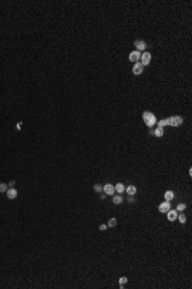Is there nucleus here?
<instances>
[{
  "label": "nucleus",
  "instance_id": "obj_1",
  "mask_svg": "<svg viewBox=\"0 0 192 289\" xmlns=\"http://www.w3.org/2000/svg\"><path fill=\"white\" fill-rule=\"evenodd\" d=\"M142 118H144V121L146 122V125L149 126V127H152V126L156 123V117L151 113V112H147V111L144 112V113H142Z\"/></svg>",
  "mask_w": 192,
  "mask_h": 289
},
{
  "label": "nucleus",
  "instance_id": "obj_2",
  "mask_svg": "<svg viewBox=\"0 0 192 289\" xmlns=\"http://www.w3.org/2000/svg\"><path fill=\"white\" fill-rule=\"evenodd\" d=\"M182 122H183V120H182V117H179V116H173V117H169V118H166L165 120V123L166 125H169V126H179V125H182Z\"/></svg>",
  "mask_w": 192,
  "mask_h": 289
},
{
  "label": "nucleus",
  "instance_id": "obj_3",
  "mask_svg": "<svg viewBox=\"0 0 192 289\" xmlns=\"http://www.w3.org/2000/svg\"><path fill=\"white\" fill-rule=\"evenodd\" d=\"M141 64L142 66H147L150 64V62H151V54L147 53V51H144V54H141Z\"/></svg>",
  "mask_w": 192,
  "mask_h": 289
},
{
  "label": "nucleus",
  "instance_id": "obj_4",
  "mask_svg": "<svg viewBox=\"0 0 192 289\" xmlns=\"http://www.w3.org/2000/svg\"><path fill=\"white\" fill-rule=\"evenodd\" d=\"M103 189H104V193H105L106 195H114V193H115V189L111 184H105V185L103 186Z\"/></svg>",
  "mask_w": 192,
  "mask_h": 289
},
{
  "label": "nucleus",
  "instance_id": "obj_5",
  "mask_svg": "<svg viewBox=\"0 0 192 289\" xmlns=\"http://www.w3.org/2000/svg\"><path fill=\"white\" fill-rule=\"evenodd\" d=\"M169 210H171V204H169V202H163L159 204V211L161 212V213H166Z\"/></svg>",
  "mask_w": 192,
  "mask_h": 289
},
{
  "label": "nucleus",
  "instance_id": "obj_6",
  "mask_svg": "<svg viewBox=\"0 0 192 289\" xmlns=\"http://www.w3.org/2000/svg\"><path fill=\"white\" fill-rule=\"evenodd\" d=\"M142 71H144V66H142L141 63H134V66L132 68L133 75H141Z\"/></svg>",
  "mask_w": 192,
  "mask_h": 289
},
{
  "label": "nucleus",
  "instance_id": "obj_7",
  "mask_svg": "<svg viewBox=\"0 0 192 289\" xmlns=\"http://www.w3.org/2000/svg\"><path fill=\"white\" fill-rule=\"evenodd\" d=\"M140 58H141V53H140L138 50H134V51H132V53L130 54V60L131 62H138L140 60Z\"/></svg>",
  "mask_w": 192,
  "mask_h": 289
},
{
  "label": "nucleus",
  "instance_id": "obj_8",
  "mask_svg": "<svg viewBox=\"0 0 192 289\" xmlns=\"http://www.w3.org/2000/svg\"><path fill=\"white\" fill-rule=\"evenodd\" d=\"M134 45H136V49L138 51H144L145 49H146V43H145L144 40H137L136 43H134Z\"/></svg>",
  "mask_w": 192,
  "mask_h": 289
},
{
  "label": "nucleus",
  "instance_id": "obj_9",
  "mask_svg": "<svg viewBox=\"0 0 192 289\" xmlns=\"http://www.w3.org/2000/svg\"><path fill=\"white\" fill-rule=\"evenodd\" d=\"M7 195H8V198H9V199H15V198H17V195H18L17 189H14V188L8 189V190H7Z\"/></svg>",
  "mask_w": 192,
  "mask_h": 289
},
{
  "label": "nucleus",
  "instance_id": "obj_10",
  "mask_svg": "<svg viewBox=\"0 0 192 289\" xmlns=\"http://www.w3.org/2000/svg\"><path fill=\"white\" fill-rule=\"evenodd\" d=\"M166 213H168V220L169 221H174V220L177 219V216H178V213H177V211L175 210H169Z\"/></svg>",
  "mask_w": 192,
  "mask_h": 289
},
{
  "label": "nucleus",
  "instance_id": "obj_11",
  "mask_svg": "<svg viewBox=\"0 0 192 289\" xmlns=\"http://www.w3.org/2000/svg\"><path fill=\"white\" fill-rule=\"evenodd\" d=\"M126 192H127V194L130 195V197H133V195L137 193V189H136V186L134 185H130V186H127Z\"/></svg>",
  "mask_w": 192,
  "mask_h": 289
},
{
  "label": "nucleus",
  "instance_id": "obj_12",
  "mask_svg": "<svg viewBox=\"0 0 192 289\" xmlns=\"http://www.w3.org/2000/svg\"><path fill=\"white\" fill-rule=\"evenodd\" d=\"M164 198H165V200L166 202H171V200L174 198V192H172V190H166L165 192V194H164Z\"/></svg>",
  "mask_w": 192,
  "mask_h": 289
},
{
  "label": "nucleus",
  "instance_id": "obj_13",
  "mask_svg": "<svg viewBox=\"0 0 192 289\" xmlns=\"http://www.w3.org/2000/svg\"><path fill=\"white\" fill-rule=\"evenodd\" d=\"M152 134L155 135V136H158V137L163 136V135H164V130H163V127H159V126H158V127L155 129V131H154Z\"/></svg>",
  "mask_w": 192,
  "mask_h": 289
},
{
  "label": "nucleus",
  "instance_id": "obj_14",
  "mask_svg": "<svg viewBox=\"0 0 192 289\" xmlns=\"http://www.w3.org/2000/svg\"><path fill=\"white\" fill-rule=\"evenodd\" d=\"M114 189H115V192H118V193H123V192L126 190L124 185H123V184H120V183H118L117 185L114 186Z\"/></svg>",
  "mask_w": 192,
  "mask_h": 289
},
{
  "label": "nucleus",
  "instance_id": "obj_15",
  "mask_svg": "<svg viewBox=\"0 0 192 289\" xmlns=\"http://www.w3.org/2000/svg\"><path fill=\"white\" fill-rule=\"evenodd\" d=\"M123 200V198L120 195H113V203L114 204H120Z\"/></svg>",
  "mask_w": 192,
  "mask_h": 289
},
{
  "label": "nucleus",
  "instance_id": "obj_16",
  "mask_svg": "<svg viewBox=\"0 0 192 289\" xmlns=\"http://www.w3.org/2000/svg\"><path fill=\"white\" fill-rule=\"evenodd\" d=\"M117 224H118V222H117V219H114V217H113V219L109 220L108 226H109V227H114V226H117Z\"/></svg>",
  "mask_w": 192,
  "mask_h": 289
},
{
  "label": "nucleus",
  "instance_id": "obj_17",
  "mask_svg": "<svg viewBox=\"0 0 192 289\" xmlns=\"http://www.w3.org/2000/svg\"><path fill=\"white\" fill-rule=\"evenodd\" d=\"M7 190H8V185H7V184H4V183L0 184V193H7Z\"/></svg>",
  "mask_w": 192,
  "mask_h": 289
},
{
  "label": "nucleus",
  "instance_id": "obj_18",
  "mask_svg": "<svg viewBox=\"0 0 192 289\" xmlns=\"http://www.w3.org/2000/svg\"><path fill=\"white\" fill-rule=\"evenodd\" d=\"M177 219L179 220V222H181V224H185V222L187 221V219H186V216H185V215H179V216H177Z\"/></svg>",
  "mask_w": 192,
  "mask_h": 289
},
{
  "label": "nucleus",
  "instance_id": "obj_19",
  "mask_svg": "<svg viewBox=\"0 0 192 289\" xmlns=\"http://www.w3.org/2000/svg\"><path fill=\"white\" fill-rule=\"evenodd\" d=\"M94 189H95V192L100 193L101 190H103V186H101L100 184H95V185H94Z\"/></svg>",
  "mask_w": 192,
  "mask_h": 289
},
{
  "label": "nucleus",
  "instance_id": "obj_20",
  "mask_svg": "<svg viewBox=\"0 0 192 289\" xmlns=\"http://www.w3.org/2000/svg\"><path fill=\"white\" fill-rule=\"evenodd\" d=\"M177 210L178 211H185L186 210V204L185 203H179V204L177 206Z\"/></svg>",
  "mask_w": 192,
  "mask_h": 289
},
{
  "label": "nucleus",
  "instance_id": "obj_21",
  "mask_svg": "<svg viewBox=\"0 0 192 289\" xmlns=\"http://www.w3.org/2000/svg\"><path fill=\"white\" fill-rule=\"evenodd\" d=\"M126 283H127V277H124V276H123V277H120V279H119L120 288H123V284H126Z\"/></svg>",
  "mask_w": 192,
  "mask_h": 289
},
{
  "label": "nucleus",
  "instance_id": "obj_22",
  "mask_svg": "<svg viewBox=\"0 0 192 289\" xmlns=\"http://www.w3.org/2000/svg\"><path fill=\"white\" fill-rule=\"evenodd\" d=\"M99 229H100L101 231H104V230H106V229H108V225H104V224H101L100 226H99Z\"/></svg>",
  "mask_w": 192,
  "mask_h": 289
},
{
  "label": "nucleus",
  "instance_id": "obj_23",
  "mask_svg": "<svg viewBox=\"0 0 192 289\" xmlns=\"http://www.w3.org/2000/svg\"><path fill=\"white\" fill-rule=\"evenodd\" d=\"M101 199H105V198H106V194H105V193H104V194H101Z\"/></svg>",
  "mask_w": 192,
  "mask_h": 289
}]
</instances>
